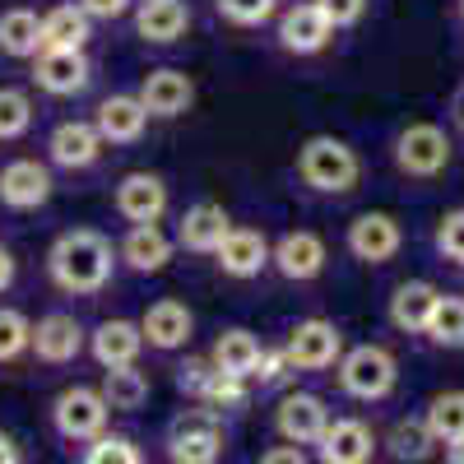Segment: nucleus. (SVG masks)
Segmentation results:
<instances>
[{"instance_id": "obj_10", "label": "nucleus", "mask_w": 464, "mask_h": 464, "mask_svg": "<svg viewBox=\"0 0 464 464\" xmlns=\"http://www.w3.org/2000/svg\"><path fill=\"white\" fill-rule=\"evenodd\" d=\"M111 205L126 223H159L168 214L172 196H168V181L159 172H126L121 181H116Z\"/></svg>"}, {"instance_id": "obj_7", "label": "nucleus", "mask_w": 464, "mask_h": 464, "mask_svg": "<svg viewBox=\"0 0 464 464\" xmlns=\"http://www.w3.org/2000/svg\"><path fill=\"white\" fill-rule=\"evenodd\" d=\"M107 400L102 391H93V385H70V391H61L52 400V422H56V432L65 441H93L107 432Z\"/></svg>"}, {"instance_id": "obj_48", "label": "nucleus", "mask_w": 464, "mask_h": 464, "mask_svg": "<svg viewBox=\"0 0 464 464\" xmlns=\"http://www.w3.org/2000/svg\"><path fill=\"white\" fill-rule=\"evenodd\" d=\"M459 14H464V0H459Z\"/></svg>"}, {"instance_id": "obj_9", "label": "nucleus", "mask_w": 464, "mask_h": 464, "mask_svg": "<svg viewBox=\"0 0 464 464\" xmlns=\"http://www.w3.org/2000/svg\"><path fill=\"white\" fill-rule=\"evenodd\" d=\"M269 265H275L288 284H312V279L325 275L330 251H325V242H321V232L297 227V232H284V237L269 246Z\"/></svg>"}, {"instance_id": "obj_33", "label": "nucleus", "mask_w": 464, "mask_h": 464, "mask_svg": "<svg viewBox=\"0 0 464 464\" xmlns=\"http://www.w3.org/2000/svg\"><path fill=\"white\" fill-rule=\"evenodd\" d=\"M422 334H428L437 348H464V297L441 293L437 312H432V321H428Z\"/></svg>"}, {"instance_id": "obj_26", "label": "nucleus", "mask_w": 464, "mask_h": 464, "mask_svg": "<svg viewBox=\"0 0 464 464\" xmlns=\"http://www.w3.org/2000/svg\"><path fill=\"white\" fill-rule=\"evenodd\" d=\"M89 348L102 372L111 367H135L140 362V348H144V334L135 321H102L93 334H89Z\"/></svg>"}, {"instance_id": "obj_3", "label": "nucleus", "mask_w": 464, "mask_h": 464, "mask_svg": "<svg viewBox=\"0 0 464 464\" xmlns=\"http://www.w3.org/2000/svg\"><path fill=\"white\" fill-rule=\"evenodd\" d=\"M395 381H400V362H395L391 348H381V343H358L339 358V385H343V395H353V400L376 404L395 391Z\"/></svg>"}, {"instance_id": "obj_15", "label": "nucleus", "mask_w": 464, "mask_h": 464, "mask_svg": "<svg viewBox=\"0 0 464 464\" xmlns=\"http://www.w3.org/2000/svg\"><path fill=\"white\" fill-rule=\"evenodd\" d=\"M140 334L149 348H159V353H177V348L190 343V334H196V316H190V306L177 302V297H159L149 306V312L140 316Z\"/></svg>"}, {"instance_id": "obj_16", "label": "nucleus", "mask_w": 464, "mask_h": 464, "mask_svg": "<svg viewBox=\"0 0 464 464\" xmlns=\"http://www.w3.org/2000/svg\"><path fill=\"white\" fill-rule=\"evenodd\" d=\"M33 80L52 98H74V93L89 89L93 65H89L84 52H37L33 56Z\"/></svg>"}, {"instance_id": "obj_43", "label": "nucleus", "mask_w": 464, "mask_h": 464, "mask_svg": "<svg viewBox=\"0 0 464 464\" xmlns=\"http://www.w3.org/2000/svg\"><path fill=\"white\" fill-rule=\"evenodd\" d=\"M260 464H306V455H302V446H269L265 455H260Z\"/></svg>"}, {"instance_id": "obj_40", "label": "nucleus", "mask_w": 464, "mask_h": 464, "mask_svg": "<svg viewBox=\"0 0 464 464\" xmlns=\"http://www.w3.org/2000/svg\"><path fill=\"white\" fill-rule=\"evenodd\" d=\"M293 367H288V353H284V348H260V358H256V381L260 385H275V381H284Z\"/></svg>"}, {"instance_id": "obj_35", "label": "nucleus", "mask_w": 464, "mask_h": 464, "mask_svg": "<svg viewBox=\"0 0 464 464\" xmlns=\"http://www.w3.org/2000/svg\"><path fill=\"white\" fill-rule=\"evenodd\" d=\"M33 126V98L24 89H0V140H19Z\"/></svg>"}, {"instance_id": "obj_20", "label": "nucleus", "mask_w": 464, "mask_h": 464, "mask_svg": "<svg viewBox=\"0 0 464 464\" xmlns=\"http://www.w3.org/2000/svg\"><path fill=\"white\" fill-rule=\"evenodd\" d=\"M28 348L37 353V362H52V367H65L80 358V348H84V325L74 321L70 312H52L33 325V339Z\"/></svg>"}, {"instance_id": "obj_6", "label": "nucleus", "mask_w": 464, "mask_h": 464, "mask_svg": "<svg viewBox=\"0 0 464 464\" xmlns=\"http://www.w3.org/2000/svg\"><path fill=\"white\" fill-rule=\"evenodd\" d=\"M284 353H288V367L293 372H325L343 358V330L325 316H306L288 330V343H284Z\"/></svg>"}, {"instance_id": "obj_29", "label": "nucleus", "mask_w": 464, "mask_h": 464, "mask_svg": "<svg viewBox=\"0 0 464 464\" xmlns=\"http://www.w3.org/2000/svg\"><path fill=\"white\" fill-rule=\"evenodd\" d=\"M0 52L14 56V61H33L37 52H43V19H37L33 10L14 5L0 14Z\"/></svg>"}, {"instance_id": "obj_22", "label": "nucleus", "mask_w": 464, "mask_h": 464, "mask_svg": "<svg viewBox=\"0 0 464 464\" xmlns=\"http://www.w3.org/2000/svg\"><path fill=\"white\" fill-rule=\"evenodd\" d=\"M316 450H321V464H372L376 437L358 418H330V428L321 432Z\"/></svg>"}, {"instance_id": "obj_30", "label": "nucleus", "mask_w": 464, "mask_h": 464, "mask_svg": "<svg viewBox=\"0 0 464 464\" xmlns=\"http://www.w3.org/2000/svg\"><path fill=\"white\" fill-rule=\"evenodd\" d=\"M102 400H107V409H116V413L144 409V400H149V376L135 372V367H111V372H102Z\"/></svg>"}, {"instance_id": "obj_31", "label": "nucleus", "mask_w": 464, "mask_h": 464, "mask_svg": "<svg viewBox=\"0 0 464 464\" xmlns=\"http://www.w3.org/2000/svg\"><path fill=\"white\" fill-rule=\"evenodd\" d=\"M428 428L437 437V446H450L464 437V391H441L432 404H428Z\"/></svg>"}, {"instance_id": "obj_41", "label": "nucleus", "mask_w": 464, "mask_h": 464, "mask_svg": "<svg viewBox=\"0 0 464 464\" xmlns=\"http://www.w3.org/2000/svg\"><path fill=\"white\" fill-rule=\"evenodd\" d=\"M316 5L325 10V19L334 28H353L362 14H367V0H316Z\"/></svg>"}, {"instance_id": "obj_36", "label": "nucleus", "mask_w": 464, "mask_h": 464, "mask_svg": "<svg viewBox=\"0 0 464 464\" xmlns=\"http://www.w3.org/2000/svg\"><path fill=\"white\" fill-rule=\"evenodd\" d=\"M432 242H437L441 260H450V265H459V269H464V209H446V214L437 218Z\"/></svg>"}, {"instance_id": "obj_42", "label": "nucleus", "mask_w": 464, "mask_h": 464, "mask_svg": "<svg viewBox=\"0 0 464 464\" xmlns=\"http://www.w3.org/2000/svg\"><path fill=\"white\" fill-rule=\"evenodd\" d=\"M74 5H80L89 19H107V24H111V19H121L135 0H74Z\"/></svg>"}, {"instance_id": "obj_13", "label": "nucleus", "mask_w": 464, "mask_h": 464, "mask_svg": "<svg viewBox=\"0 0 464 464\" xmlns=\"http://www.w3.org/2000/svg\"><path fill=\"white\" fill-rule=\"evenodd\" d=\"M275 428L288 446H316L321 432L330 428V409L321 395H306V391H293L279 400L275 409Z\"/></svg>"}, {"instance_id": "obj_12", "label": "nucleus", "mask_w": 464, "mask_h": 464, "mask_svg": "<svg viewBox=\"0 0 464 464\" xmlns=\"http://www.w3.org/2000/svg\"><path fill=\"white\" fill-rule=\"evenodd\" d=\"M330 37H334V24L325 19L316 0H302V5L279 14V47L288 56H316L330 47Z\"/></svg>"}, {"instance_id": "obj_32", "label": "nucleus", "mask_w": 464, "mask_h": 464, "mask_svg": "<svg viewBox=\"0 0 464 464\" xmlns=\"http://www.w3.org/2000/svg\"><path fill=\"white\" fill-rule=\"evenodd\" d=\"M432 450H437V437L428 428V418H400L395 428H391V455L395 459L418 464V459H428Z\"/></svg>"}, {"instance_id": "obj_21", "label": "nucleus", "mask_w": 464, "mask_h": 464, "mask_svg": "<svg viewBox=\"0 0 464 464\" xmlns=\"http://www.w3.org/2000/svg\"><path fill=\"white\" fill-rule=\"evenodd\" d=\"M93 126H98L102 144H135L149 130V111H144L140 93H111L98 102Z\"/></svg>"}, {"instance_id": "obj_5", "label": "nucleus", "mask_w": 464, "mask_h": 464, "mask_svg": "<svg viewBox=\"0 0 464 464\" xmlns=\"http://www.w3.org/2000/svg\"><path fill=\"white\" fill-rule=\"evenodd\" d=\"M223 455V422L214 409H186L168 428V459L172 464H218Z\"/></svg>"}, {"instance_id": "obj_23", "label": "nucleus", "mask_w": 464, "mask_h": 464, "mask_svg": "<svg viewBox=\"0 0 464 464\" xmlns=\"http://www.w3.org/2000/svg\"><path fill=\"white\" fill-rule=\"evenodd\" d=\"M190 28V5L186 0H140L135 5V33L149 47H172Z\"/></svg>"}, {"instance_id": "obj_4", "label": "nucleus", "mask_w": 464, "mask_h": 464, "mask_svg": "<svg viewBox=\"0 0 464 464\" xmlns=\"http://www.w3.org/2000/svg\"><path fill=\"white\" fill-rule=\"evenodd\" d=\"M450 135L437 121H413L395 135V168L413 181H432L450 168Z\"/></svg>"}, {"instance_id": "obj_28", "label": "nucleus", "mask_w": 464, "mask_h": 464, "mask_svg": "<svg viewBox=\"0 0 464 464\" xmlns=\"http://www.w3.org/2000/svg\"><path fill=\"white\" fill-rule=\"evenodd\" d=\"M260 348H265V343H260L251 330H223V334L214 339V348H209V362H214V372H223V376H251Z\"/></svg>"}, {"instance_id": "obj_1", "label": "nucleus", "mask_w": 464, "mask_h": 464, "mask_svg": "<svg viewBox=\"0 0 464 464\" xmlns=\"http://www.w3.org/2000/svg\"><path fill=\"white\" fill-rule=\"evenodd\" d=\"M111 269H116V251L98 227H70L47 251V275L70 297L102 293L111 284Z\"/></svg>"}, {"instance_id": "obj_11", "label": "nucleus", "mask_w": 464, "mask_h": 464, "mask_svg": "<svg viewBox=\"0 0 464 464\" xmlns=\"http://www.w3.org/2000/svg\"><path fill=\"white\" fill-rule=\"evenodd\" d=\"M52 190H56L52 168L37 163V159H14V163L0 168V205L5 209H19V214L43 209L52 200Z\"/></svg>"}, {"instance_id": "obj_25", "label": "nucleus", "mask_w": 464, "mask_h": 464, "mask_svg": "<svg viewBox=\"0 0 464 464\" xmlns=\"http://www.w3.org/2000/svg\"><path fill=\"white\" fill-rule=\"evenodd\" d=\"M441 302V288L428 284V279H404L395 293H391V325L404 330V334H422Z\"/></svg>"}, {"instance_id": "obj_2", "label": "nucleus", "mask_w": 464, "mask_h": 464, "mask_svg": "<svg viewBox=\"0 0 464 464\" xmlns=\"http://www.w3.org/2000/svg\"><path fill=\"white\" fill-rule=\"evenodd\" d=\"M297 181L316 196H348L362 181V159L339 135H312L297 149Z\"/></svg>"}, {"instance_id": "obj_14", "label": "nucleus", "mask_w": 464, "mask_h": 464, "mask_svg": "<svg viewBox=\"0 0 464 464\" xmlns=\"http://www.w3.org/2000/svg\"><path fill=\"white\" fill-rule=\"evenodd\" d=\"M140 102L149 116H159V121H177V116L190 111V102H196V84H190L186 70H149L144 84H140Z\"/></svg>"}, {"instance_id": "obj_19", "label": "nucleus", "mask_w": 464, "mask_h": 464, "mask_svg": "<svg viewBox=\"0 0 464 464\" xmlns=\"http://www.w3.org/2000/svg\"><path fill=\"white\" fill-rule=\"evenodd\" d=\"M47 159L65 172H84L102 159V135L93 121H61L47 135Z\"/></svg>"}, {"instance_id": "obj_8", "label": "nucleus", "mask_w": 464, "mask_h": 464, "mask_svg": "<svg viewBox=\"0 0 464 464\" xmlns=\"http://www.w3.org/2000/svg\"><path fill=\"white\" fill-rule=\"evenodd\" d=\"M343 242H348V256H353V260H362V265H385V260H395V256H400V246H404V227H400L395 214L367 209V214H358L353 223H348Z\"/></svg>"}, {"instance_id": "obj_37", "label": "nucleus", "mask_w": 464, "mask_h": 464, "mask_svg": "<svg viewBox=\"0 0 464 464\" xmlns=\"http://www.w3.org/2000/svg\"><path fill=\"white\" fill-rule=\"evenodd\" d=\"M84 464H144L140 446L130 437H93V446L84 450Z\"/></svg>"}, {"instance_id": "obj_34", "label": "nucleus", "mask_w": 464, "mask_h": 464, "mask_svg": "<svg viewBox=\"0 0 464 464\" xmlns=\"http://www.w3.org/2000/svg\"><path fill=\"white\" fill-rule=\"evenodd\" d=\"M214 10L232 28H260L279 14V0H214Z\"/></svg>"}, {"instance_id": "obj_47", "label": "nucleus", "mask_w": 464, "mask_h": 464, "mask_svg": "<svg viewBox=\"0 0 464 464\" xmlns=\"http://www.w3.org/2000/svg\"><path fill=\"white\" fill-rule=\"evenodd\" d=\"M455 126H459V130H464V89H459V93H455Z\"/></svg>"}, {"instance_id": "obj_46", "label": "nucleus", "mask_w": 464, "mask_h": 464, "mask_svg": "<svg viewBox=\"0 0 464 464\" xmlns=\"http://www.w3.org/2000/svg\"><path fill=\"white\" fill-rule=\"evenodd\" d=\"M446 464H464V437L446 446Z\"/></svg>"}, {"instance_id": "obj_17", "label": "nucleus", "mask_w": 464, "mask_h": 464, "mask_svg": "<svg viewBox=\"0 0 464 464\" xmlns=\"http://www.w3.org/2000/svg\"><path fill=\"white\" fill-rule=\"evenodd\" d=\"M172 251H177V242L159 223H130L121 246H116V260L126 269H135V275H159V269L172 265Z\"/></svg>"}, {"instance_id": "obj_38", "label": "nucleus", "mask_w": 464, "mask_h": 464, "mask_svg": "<svg viewBox=\"0 0 464 464\" xmlns=\"http://www.w3.org/2000/svg\"><path fill=\"white\" fill-rule=\"evenodd\" d=\"M28 339H33L28 316L24 312H10V306H0V362L19 358L24 348H28Z\"/></svg>"}, {"instance_id": "obj_45", "label": "nucleus", "mask_w": 464, "mask_h": 464, "mask_svg": "<svg viewBox=\"0 0 464 464\" xmlns=\"http://www.w3.org/2000/svg\"><path fill=\"white\" fill-rule=\"evenodd\" d=\"M0 464H24V455H19V446L0 432Z\"/></svg>"}, {"instance_id": "obj_44", "label": "nucleus", "mask_w": 464, "mask_h": 464, "mask_svg": "<svg viewBox=\"0 0 464 464\" xmlns=\"http://www.w3.org/2000/svg\"><path fill=\"white\" fill-rule=\"evenodd\" d=\"M14 275H19V260H14V251H10V246H0V293H5V288L14 284Z\"/></svg>"}, {"instance_id": "obj_27", "label": "nucleus", "mask_w": 464, "mask_h": 464, "mask_svg": "<svg viewBox=\"0 0 464 464\" xmlns=\"http://www.w3.org/2000/svg\"><path fill=\"white\" fill-rule=\"evenodd\" d=\"M93 37V19L80 5H56L43 14V52H84Z\"/></svg>"}, {"instance_id": "obj_24", "label": "nucleus", "mask_w": 464, "mask_h": 464, "mask_svg": "<svg viewBox=\"0 0 464 464\" xmlns=\"http://www.w3.org/2000/svg\"><path fill=\"white\" fill-rule=\"evenodd\" d=\"M227 227H232L227 209L214 205V200H200V205H190V209L181 214V223H177V242H181L186 251H196V256H214L218 242L227 237Z\"/></svg>"}, {"instance_id": "obj_39", "label": "nucleus", "mask_w": 464, "mask_h": 464, "mask_svg": "<svg viewBox=\"0 0 464 464\" xmlns=\"http://www.w3.org/2000/svg\"><path fill=\"white\" fill-rule=\"evenodd\" d=\"M209 381H214V362H209V358H190V362L177 367V385H181L190 400H205Z\"/></svg>"}, {"instance_id": "obj_18", "label": "nucleus", "mask_w": 464, "mask_h": 464, "mask_svg": "<svg viewBox=\"0 0 464 464\" xmlns=\"http://www.w3.org/2000/svg\"><path fill=\"white\" fill-rule=\"evenodd\" d=\"M214 265L223 269L227 279H256L260 269L269 265V237L260 227H227V237L214 251Z\"/></svg>"}]
</instances>
